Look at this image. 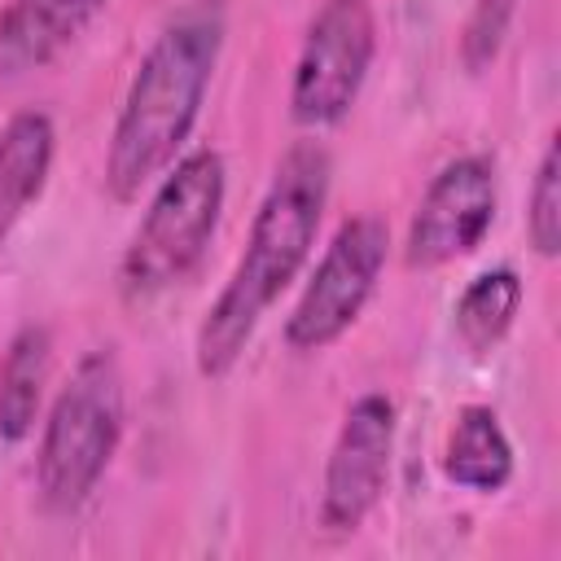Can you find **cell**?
Returning <instances> with one entry per match:
<instances>
[{"mask_svg":"<svg viewBox=\"0 0 561 561\" xmlns=\"http://www.w3.org/2000/svg\"><path fill=\"white\" fill-rule=\"evenodd\" d=\"M491 219H495V167L482 153L456 158L430 180L416 206L403 241V263L443 267L469 254L486 237Z\"/></svg>","mask_w":561,"mask_h":561,"instance_id":"obj_8","label":"cell"},{"mask_svg":"<svg viewBox=\"0 0 561 561\" xmlns=\"http://www.w3.org/2000/svg\"><path fill=\"white\" fill-rule=\"evenodd\" d=\"M57 153V131L44 110H18L0 127V245L39 202Z\"/></svg>","mask_w":561,"mask_h":561,"instance_id":"obj_10","label":"cell"},{"mask_svg":"<svg viewBox=\"0 0 561 561\" xmlns=\"http://www.w3.org/2000/svg\"><path fill=\"white\" fill-rule=\"evenodd\" d=\"M224 197H228V171L215 149H193L167 167L118 267V285L127 302H153L202 263L219 228Z\"/></svg>","mask_w":561,"mask_h":561,"instance_id":"obj_3","label":"cell"},{"mask_svg":"<svg viewBox=\"0 0 561 561\" xmlns=\"http://www.w3.org/2000/svg\"><path fill=\"white\" fill-rule=\"evenodd\" d=\"M373 53H377L373 0H320L294 61V83H289L294 123L311 131L342 123L368 79Z\"/></svg>","mask_w":561,"mask_h":561,"instance_id":"obj_5","label":"cell"},{"mask_svg":"<svg viewBox=\"0 0 561 561\" xmlns=\"http://www.w3.org/2000/svg\"><path fill=\"white\" fill-rule=\"evenodd\" d=\"M394 425V403L386 394H359L346 408L320 486V522L329 530H355L377 508L390 478Z\"/></svg>","mask_w":561,"mask_h":561,"instance_id":"obj_7","label":"cell"},{"mask_svg":"<svg viewBox=\"0 0 561 561\" xmlns=\"http://www.w3.org/2000/svg\"><path fill=\"white\" fill-rule=\"evenodd\" d=\"M513 9H517V0H473V9L465 18V31H460V61L469 70H486L500 57Z\"/></svg>","mask_w":561,"mask_h":561,"instance_id":"obj_15","label":"cell"},{"mask_svg":"<svg viewBox=\"0 0 561 561\" xmlns=\"http://www.w3.org/2000/svg\"><path fill=\"white\" fill-rule=\"evenodd\" d=\"M228 31L224 0H188L140 57L105 153V193L136 202L180 158Z\"/></svg>","mask_w":561,"mask_h":561,"instance_id":"obj_2","label":"cell"},{"mask_svg":"<svg viewBox=\"0 0 561 561\" xmlns=\"http://www.w3.org/2000/svg\"><path fill=\"white\" fill-rule=\"evenodd\" d=\"M522 307V280L513 267H491L482 276H473L456 302V337L473 351L486 355L504 342V333L513 329Z\"/></svg>","mask_w":561,"mask_h":561,"instance_id":"obj_13","label":"cell"},{"mask_svg":"<svg viewBox=\"0 0 561 561\" xmlns=\"http://www.w3.org/2000/svg\"><path fill=\"white\" fill-rule=\"evenodd\" d=\"M386 245L390 232L377 215H355L333 232L302 298L285 320V342L294 351H324L359 320L386 267Z\"/></svg>","mask_w":561,"mask_h":561,"instance_id":"obj_6","label":"cell"},{"mask_svg":"<svg viewBox=\"0 0 561 561\" xmlns=\"http://www.w3.org/2000/svg\"><path fill=\"white\" fill-rule=\"evenodd\" d=\"M329 175H333V162L316 140L289 145V153L276 162V175L254 210L245 250L197 329L193 355L202 377L215 381L232 373V364L250 346L267 307L302 272L329 202Z\"/></svg>","mask_w":561,"mask_h":561,"instance_id":"obj_1","label":"cell"},{"mask_svg":"<svg viewBox=\"0 0 561 561\" xmlns=\"http://www.w3.org/2000/svg\"><path fill=\"white\" fill-rule=\"evenodd\" d=\"M443 473L465 491H500L513 478V443L491 408H460L443 447Z\"/></svg>","mask_w":561,"mask_h":561,"instance_id":"obj_11","label":"cell"},{"mask_svg":"<svg viewBox=\"0 0 561 561\" xmlns=\"http://www.w3.org/2000/svg\"><path fill=\"white\" fill-rule=\"evenodd\" d=\"M53 364V337L44 324H22L0 355V438L18 443L31 434Z\"/></svg>","mask_w":561,"mask_h":561,"instance_id":"obj_12","label":"cell"},{"mask_svg":"<svg viewBox=\"0 0 561 561\" xmlns=\"http://www.w3.org/2000/svg\"><path fill=\"white\" fill-rule=\"evenodd\" d=\"M110 0H9L0 13V79L61 57Z\"/></svg>","mask_w":561,"mask_h":561,"instance_id":"obj_9","label":"cell"},{"mask_svg":"<svg viewBox=\"0 0 561 561\" xmlns=\"http://www.w3.org/2000/svg\"><path fill=\"white\" fill-rule=\"evenodd\" d=\"M118 438H123V368L110 346H96L75 364L39 434L35 486L44 508L75 513L110 469Z\"/></svg>","mask_w":561,"mask_h":561,"instance_id":"obj_4","label":"cell"},{"mask_svg":"<svg viewBox=\"0 0 561 561\" xmlns=\"http://www.w3.org/2000/svg\"><path fill=\"white\" fill-rule=\"evenodd\" d=\"M526 232H530V245L539 259H557V250H561V153H557V140H548V149L539 158V171H535V184L526 197Z\"/></svg>","mask_w":561,"mask_h":561,"instance_id":"obj_14","label":"cell"}]
</instances>
